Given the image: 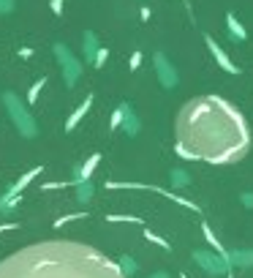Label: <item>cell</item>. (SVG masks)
I'll list each match as a JSON object with an SVG mask.
<instances>
[{"label": "cell", "instance_id": "1", "mask_svg": "<svg viewBox=\"0 0 253 278\" xmlns=\"http://www.w3.org/2000/svg\"><path fill=\"white\" fill-rule=\"evenodd\" d=\"M177 153L204 164H234L251 148L245 115L221 95L188 101L174 123Z\"/></svg>", "mask_w": 253, "mask_h": 278}, {"label": "cell", "instance_id": "2", "mask_svg": "<svg viewBox=\"0 0 253 278\" xmlns=\"http://www.w3.org/2000/svg\"><path fill=\"white\" fill-rule=\"evenodd\" d=\"M0 278H125L120 265L79 240H38L0 259Z\"/></svg>", "mask_w": 253, "mask_h": 278}, {"label": "cell", "instance_id": "3", "mask_svg": "<svg viewBox=\"0 0 253 278\" xmlns=\"http://www.w3.org/2000/svg\"><path fill=\"white\" fill-rule=\"evenodd\" d=\"M229 28H231V36L234 38H245V30H242V25H237L234 17H229Z\"/></svg>", "mask_w": 253, "mask_h": 278}, {"label": "cell", "instance_id": "4", "mask_svg": "<svg viewBox=\"0 0 253 278\" xmlns=\"http://www.w3.org/2000/svg\"><path fill=\"white\" fill-rule=\"evenodd\" d=\"M245 205H248V207H253V196H251V194L245 196Z\"/></svg>", "mask_w": 253, "mask_h": 278}]
</instances>
